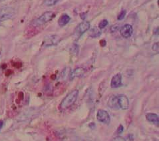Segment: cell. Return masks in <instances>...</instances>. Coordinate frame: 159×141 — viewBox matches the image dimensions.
<instances>
[{"instance_id": "obj_7", "label": "cell", "mask_w": 159, "mask_h": 141, "mask_svg": "<svg viewBox=\"0 0 159 141\" xmlns=\"http://www.w3.org/2000/svg\"><path fill=\"white\" fill-rule=\"evenodd\" d=\"M61 41V37L57 35H51L47 36L44 41L45 46H55Z\"/></svg>"}, {"instance_id": "obj_10", "label": "cell", "mask_w": 159, "mask_h": 141, "mask_svg": "<svg viewBox=\"0 0 159 141\" xmlns=\"http://www.w3.org/2000/svg\"><path fill=\"white\" fill-rule=\"evenodd\" d=\"M85 72H86V70L84 68L78 67L77 68H75V69L70 74V78L73 79L75 78L81 77L84 75Z\"/></svg>"}, {"instance_id": "obj_12", "label": "cell", "mask_w": 159, "mask_h": 141, "mask_svg": "<svg viewBox=\"0 0 159 141\" xmlns=\"http://www.w3.org/2000/svg\"><path fill=\"white\" fill-rule=\"evenodd\" d=\"M71 18L67 14H63L61 17L58 20V24L59 26L61 27H63L70 22Z\"/></svg>"}, {"instance_id": "obj_11", "label": "cell", "mask_w": 159, "mask_h": 141, "mask_svg": "<svg viewBox=\"0 0 159 141\" xmlns=\"http://www.w3.org/2000/svg\"><path fill=\"white\" fill-rule=\"evenodd\" d=\"M146 118L148 122L153 124L154 125L159 126V118L158 116L154 113H147L146 115Z\"/></svg>"}, {"instance_id": "obj_3", "label": "cell", "mask_w": 159, "mask_h": 141, "mask_svg": "<svg viewBox=\"0 0 159 141\" xmlns=\"http://www.w3.org/2000/svg\"><path fill=\"white\" fill-rule=\"evenodd\" d=\"M15 14V9L11 7H3L0 8V22L12 18Z\"/></svg>"}, {"instance_id": "obj_6", "label": "cell", "mask_w": 159, "mask_h": 141, "mask_svg": "<svg viewBox=\"0 0 159 141\" xmlns=\"http://www.w3.org/2000/svg\"><path fill=\"white\" fill-rule=\"evenodd\" d=\"M96 118H97L99 122L105 124V125H108L110 121L109 113L105 110H99L97 115H96Z\"/></svg>"}, {"instance_id": "obj_14", "label": "cell", "mask_w": 159, "mask_h": 141, "mask_svg": "<svg viewBox=\"0 0 159 141\" xmlns=\"http://www.w3.org/2000/svg\"><path fill=\"white\" fill-rule=\"evenodd\" d=\"M101 35V32L96 29L91 30V32H90V36L92 37H98Z\"/></svg>"}, {"instance_id": "obj_1", "label": "cell", "mask_w": 159, "mask_h": 141, "mask_svg": "<svg viewBox=\"0 0 159 141\" xmlns=\"http://www.w3.org/2000/svg\"><path fill=\"white\" fill-rule=\"evenodd\" d=\"M79 96V91L74 90L69 92L61 101L59 108L61 110H66L74 104Z\"/></svg>"}, {"instance_id": "obj_18", "label": "cell", "mask_w": 159, "mask_h": 141, "mask_svg": "<svg viewBox=\"0 0 159 141\" xmlns=\"http://www.w3.org/2000/svg\"><path fill=\"white\" fill-rule=\"evenodd\" d=\"M159 46H158V43L157 42L154 44V45L153 46V48H152V49H153V51H157V52H158V49H159Z\"/></svg>"}, {"instance_id": "obj_9", "label": "cell", "mask_w": 159, "mask_h": 141, "mask_svg": "<svg viewBox=\"0 0 159 141\" xmlns=\"http://www.w3.org/2000/svg\"><path fill=\"white\" fill-rule=\"evenodd\" d=\"M122 86V76L120 74H117L112 78L110 81V87L112 88H118Z\"/></svg>"}, {"instance_id": "obj_4", "label": "cell", "mask_w": 159, "mask_h": 141, "mask_svg": "<svg viewBox=\"0 0 159 141\" xmlns=\"http://www.w3.org/2000/svg\"><path fill=\"white\" fill-rule=\"evenodd\" d=\"M90 27H91V25H90V23L87 21H84L81 23H79L75 28L74 33L75 36L77 37L81 36L83 34L90 29Z\"/></svg>"}, {"instance_id": "obj_16", "label": "cell", "mask_w": 159, "mask_h": 141, "mask_svg": "<svg viewBox=\"0 0 159 141\" xmlns=\"http://www.w3.org/2000/svg\"><path fill=\"white\" fill-rule=\"evenodd\" d=\"M107 25H108V21H107V19H104L99 23V27L100 29H103L105 28Z\"/></svg>"}, {"instance_id": "obj_5", "label": "cell", "mask_w": 159, "mask_h": 141, "mask_svg": "<svg viewBox=\"0 0 159 141\" xmlns=\"http://www.w3.org/2000/svg\"><path fill=\"white\" fill-rule=\"evenodd\" d=\"M117 104H118L119 109L127 110L129 108V100L125 95L120 94L117 96Z\"/></svg>"}, {"instance_id": "obj_17", "label": "cell", "mask_w": 159, "mask_h": 141, "mask_svg": "<svg viewBox=\"0 0 159 141\" xmlns=\"http://www.w3.org/2000/svg\"><path fill=\"white\" fill-rule=\"evenodd\" d=\"M126 13H127L126 10H122V11L120 12L118 17H117V19L119 20V21L123 19L124 18V17H125L126 16Z\"/></svg>"}, {"instance_id": "obj_21", "label": "cell", "mask_w": 159, "mask_h": 141, "mask_svg": "<svg viewBox=\"0 0 159 141\" xmlns=\"http://www.w3.org/2000/svg\"><path fill=\"white\" fill-rule=\"evenodd\" d=\"M3 126V121L2 120H0V130L2 129V127Z\"/></svg>"}, {"instance_id": "obj_19", "label": "cell", "mask_w": 159, "mask_h": 141, "mask_svg": "<svg viewBox=\"0 0 159 141\" xmlns=\"http://www.w3.org/2000/svg\"><path fill=\"white\" fill-rule=\"evenodd\" d=\"M113 141H125V140L120 136H117L113 139Z\"/></svg>"}, {"instance_id": "obj_13", "label": "cell", "mask_w": 159, "mask_h": 141, "mask_svg": "<svg viewBox=\"0 0 159 141\" xmlns=\"http://www.w3.org/2000/svg\"><path fill=\"white\" fill-rule=\"evenodd\" d=\"M108 106L110 108L114 109H119L118 104H117V96L113 95L110 97L108 101Z\"/></svg>"}, {"instance_id": "obj_15", "label": "cell", "mask_w": 159, "mask_h": 141, "mask_svg": "<svg viewBox=\"0 0 159 141\" xmlns=\"http://www.w3.org/2000/svg\"><path fill=\"white\" fill-rule=\"evenodd\" d=\"M59 1L60 0H46L44 2V4L47 7H51L56 5Z\"/></svg>"}, {"instance_id": "obj_22", "label": "cell", "mask_w": 159, "mask_h": 141, "mask_svg": "<svg viewBox=\"0 0 159 141\" xmlns=\"http://www.w3.org/2000/svg\"><path fill=\"white\" fill-rule=\"evenodd\" d=\"M2 1H4V0H0V2H2Z\"/></svg>"}, {"instance_id": "obj_8", "label": "cell", "mask_w": 159, "mask_h": 141, "mask_svg": "<svg viewBox=\"0 0 159 141\" xmlns=\"http://www.w3.org/2000/svg\"><path fill=\"white\" fill-rule=\"evenodd\" d=\"M133 28L130 24H125L120 30V33L124 38H129L133 35Z\"/></svg>"}, {"instance_id": "obj_2", "label": "cell", "mask_w": 159, "mask_h": 141, "mask_svg": "<svg viewBox=\"0 0 159 141\" xmlns=\"http://www.w3.org/2000/svg\"><path fill=\"white\" fill-rule=\"evenodd\" d=\"M55 17V13L53 12H45L43 14L41 15L39 18L36 19L34 21L32 24L33 26L37 27L44 25L46 23L50 22L51 19L54 18Z\"/></svg>"}, {"instance_id": "obj_20", "label": "cell", "mask_w": 159, "mask_h": 141, "mask_svg": "<svg viewBox=\"0 0 159 141\" xmlns=\"http://www.w3.org/2000/svg\"><path fill=\"white\" fill-rule=\"evenodd\" d=\"M123 130H124V127H123V126L120 125V126H119L118 129H117V132H118V134H121V133L123 132Z\"/></svg>"}]
</instances>
